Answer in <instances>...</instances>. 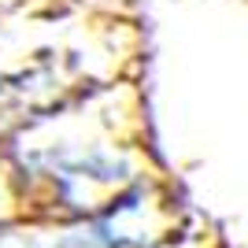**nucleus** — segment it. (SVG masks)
<instances>
[{
    "instance_id": "nucleus-2",
    "label": "nucleus",
    "mask_w": 248,
    "mask_h": 248,
    "mask_svg": "<svg viewBox=\"0 0 248 248\" xmlns=\"http://www.w3.org/2000/svg\"><path fill=\"white\" fill-rule=\"evenodd\" d=\"M155 215H159V189L145 174L104 207H96L93 215L60 222L52 230L56 233L52 241L56 248H152L159 241Z\"/></svg>"
},
{
    "instance_id": "nucleus-1",
    "label": "nucleus",
    "mask_w": 248,
    "mask_h": 248,
    "mask_svg": "<svg viewBox=\"0 0 248 248\" xmlns=\"http://www.w3.org/2000/svg\"><path fill=\"white\" fill-rule=\"evenodd\" d=\"M0 159L15 207L56 226L93 215L145 178L141 126L123 108V82L22 115L0 134Z\"/></svg>"
}]
</instances>
